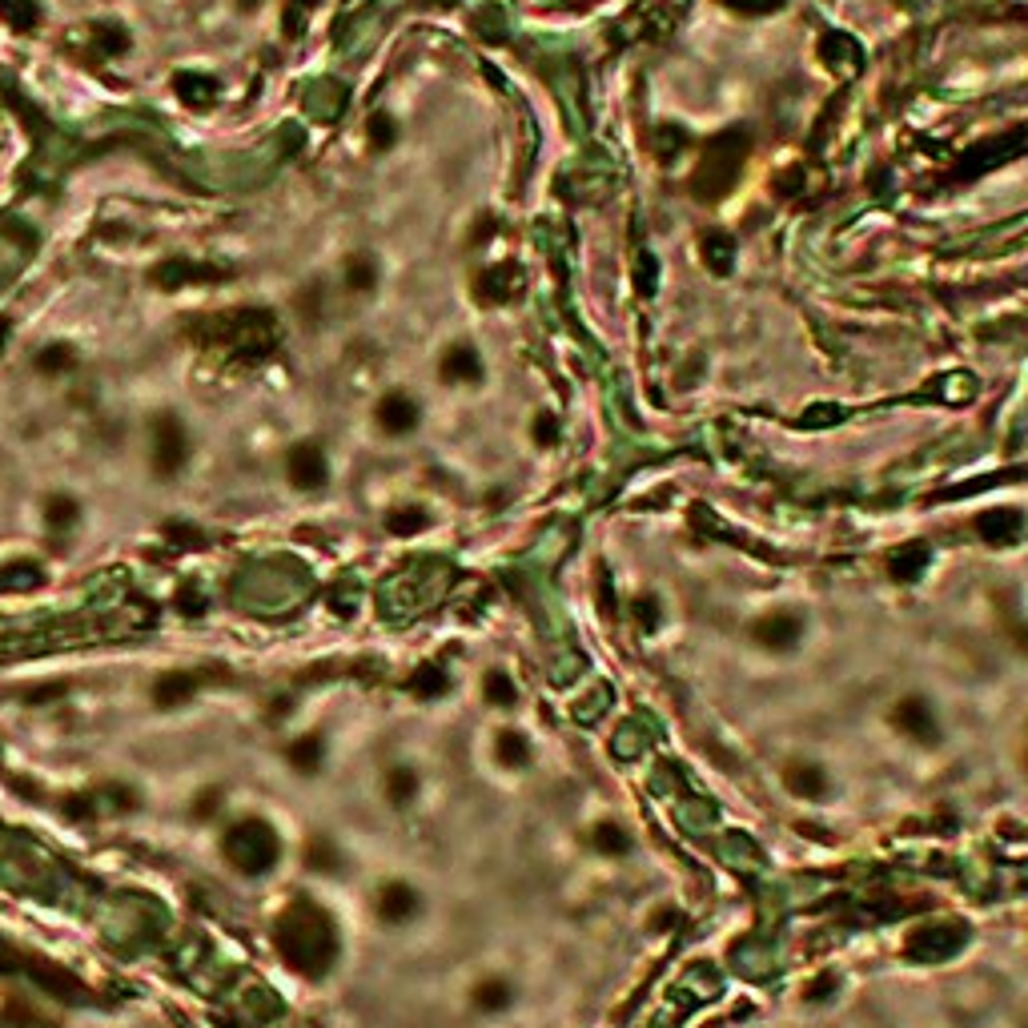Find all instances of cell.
Returning <instances> with one entry per match:
<instances>
[{
	"label": "cell",
	"instance_id": "obj_1",
	"mask_svg": "<svg viewBox=\"0 0 1028 1028\" xmlns=\"http://www.w3.org/2000/svg\"><path fill=\"white\" fill-rule=\"evenodd\" d=\"M274 940H278L282 960H286L294 972L310 976V980L326 976L330 964H334V956H338L334 924H330V916L318 912L314 904H294V908L282 916Z\"/></svg>",
	"mask_w": 1028,
	"mask_h": 1028
},
{
	"label": "cell",
	"instance_id": "obj_2",
	"mask_svg": "<svg viewBox=\"0 0 1028 1028\" xmlns=\"http://www.w3.org/2000/svg\"><path fill=\"white\" fill-rule=\"evenodd\" d=\"M747 153H751V133H747L743 125L723 129L719 137H711L707 149H703V161L695 165L691 193H695L699 201H719V197H727V189H731L735 177L743 173Z\"/></svg>",
	"mask_w": 1028,
	"mask_h": 1028
},
{
	"label": "cell",
	"instance_id": "obj_3",
	"mask_svg": "<svg viewBox=\"0 0 1028 1028\" xmlns=\"http://www.w3.org/2000/svg\"><path fill=\"white\" fill-rule=\"evenodd\" d=\"M225 852H229V860L241 868V872H270V864L278 860V836H274V828L266 824V820H241L229 836H225V844H221Z\"/></svg>",
	"mask_w": 1028,
	"mask_h": 1028
},
{
	"label": "cell",
	"instance_id": "obj_4",
	"mask_svg": "<svg viewBox=\"0 0 1028 1028\" xmlns=\"http://www.w3.org/2000/svg\"><path fill=\"white\" fill-rule=\"evenodd\" d=\"M149 434H153V474L157 478H177L189 466V454H193L185 422L173 410H165V414L153 418Z\"/></svg>",
	"mask_w": 1028,
	"mask_h": 1028
},
{
	"label": "cell",
	"instance_id": "obj_5",
	"mask_svg": "<svg viewBox=\"0 0 1028 1028\" xmlns=\"http://www.w3.org/2000/svg\"><path fill=\"white\" fill-rule=\"evenodd\" d=\"M286 478L294 490H322L330 482V462L318 442H294L286 454Z\"/></svg>",
	"mask_w": 1028,
	"mask_h": 1028
},
{
	"label": "cell",
	"instance_id": "obj_6",
	"mask_svg": "<svg viewBox=\"0 0 1028 1028\" xmlns=\"http://www.w3.org/2000/svg\"><path fill=\"white\" fill-rule=\"evenodd\" d=\"M474 294L482 306H506V302H519L523 298V270L514 262H498L490 270L478 274Z\"/></svg>",
	"mask_w": 1028,
	"mask_h": 1028
},
{
	"label": "cell",
	"instance_id": "obj_7",
	"mask_svg": "<svg viewBox=\"0 0 1028 1028\" xmlns=\"http://www.w3.org/2000/svg\"><path fill=\"white\" fill-rule=\"evenodd\" d=\"M892 727L900 731V735H908V739H920V743H928V747H936L940 743V723H936V715H932V707L924 703V699H900L896 707H892Z\"/></svg>",
	"mask_w": 1028,
	"mask_h": 1028
},
{
	"label": "cell",
	"instance_id": "obj_8",
	"mask_svg": "<svg viewBox=\"0 0 1028 1028\" xmlns=\"http://www.w3.org/2000/svg\"><path fill=\"white\" fill-rule=\"evenodd\" d=\"M229 270H213V266H201V262H189V257H169V262L153 266L149 270V282L161 286V290H181L189 282H221Z\"/></svg>",
	"mask_w": 1028,
	"mask_h": 1028
},
{
	"label": "cell",
	"instance_id": "obj_9",
	"mask_svg": "<svg viewBox=\"0 0 1028 1028\" xmlns=\"http://www.w3.org/2000/svg\"><path fill=\"white\" fill-rule=\"evenodd\" d=\"M374 422H378V430H386V434L402 438V434L418 430V422H422V406H418L410 394L390 390V394L374 406Z\"/></svg>",
	"mask_w": 1028,
	"mask_h": 1028
},
{
	"label": "cell",
	"instance_id": "obj_10",
	"mask_svg": "<svg viewBox=\"0 0 1028 1028\" xmlns=\"http://www.w3.org/2000/svg\"><path fill=\"white\" fill-rule=\"evenodd\" d=\"M418 908H422V896L410 888V884H402V880H390V884H382L378 888V900H374V912H378V920L382 924H410L414 916H418Z\"/></svg>",
	"mask_w": 1028,
	"mask_h": 1028
},
{
	"label": "cell",
	"instance_id": "obj_11",
	"mask_svg": "<svg viewBox=\"0 0 1028 1028\" xmlns=\"http://www.w3.org/2000/svg\"><path fill=\"white\" fill-rule=\"evenodd\" d=\"M21 964H25V972H29L45 992H53V996H61V1000H85V996H89V988H85L73 972H65L61 964H49V960H41V956H21Z\"/></svg>",
	"mask_w": 1028,
	"mask_h": 1028
},
{
	"label": "cell",
	"instance_id": "obj_12",
	"mask_svg": "<svg viewBox=\"0 0 1028 1028\" xmlns=\"http://www.w3.org/2000/svg\"><path fill=\"white\" fill-rule=\"evenodd\" d=\"M800 635H804V623L788 611H771L751 627V639L767 651H792L800 643Z\"/></svg>",
	"mask_w": 1028,
	"mask_h": 1028
},
{
	"label": "cell",
	"instance_id": "obj_13",
	"mask_svg": "<svg viewBox=\"0 0 1028 1028\" xmlns=\"http://www.w3.org/2000/svg\"><path fill=\"white\" fill-rule=\"evenodd\" d=\"M438 378L450 382V386H478V382H482V358H478V350L466 346V342L446 346V354L438 358Z\"/></svg>",
	"mask_w": 1028,
	"mask_h": 1028
},
{
	"label": "cell",
	"instance_id": "obj_14",
	"mask_svg": "<svg viewBox=\"0 0 1028 1028\" xmlns=\"http://www.w3.org/2000/svg\"><path fill=\"white\" fill-rule=\"evenodd\" d=\"M820 57H824V65L836 69V73H856V69L864 65V49H860V41H852L848 33H824Z\"/></svg>",
	"mask_w": 1028,
	"mask_h": 1028
},
{
	"label": "cell",
	"instance_id": "obj_15",
	"mask_svg": "<svg viewBox=\"0 0 1028 1028\" xmlns=\"http://www.w3.org/2000/svg\"><path fill=\"white\" fill-rule=\"evenodd\" d=\"M197 675H189V671H169V675H161L157 683H153V703L161 707V711H177V707H185L193 695H197Z\"/></svg>",
	"mask_w": 1028,
	"mask_h": 1028
},
{
	"label": "cell",
	"instance_id": "obj_16",
	"mask_svg": "<svg viewBox=\"0 0 1028 1028\" xmlns=\"http://www.w3.org/2000/svg\"><path fill=\"white\" fill-rule=\"evenodd\" d=\"M784 784H788V792L800 796V800H820V796L828 792L824 767H820V763H804V759H796V763L784 767Z\"/></svg>",
	"mask_w": 1028,
	"mask_h": 1028
},
{
	"label": "cell",
	"instance_id": "obj_17",
	"mask_svg": "<svg viewBox=\"0 0 1028 1028\" xmlns=\"http://www.w3.org/2000/svg\"><path fill=\"white\" fill-rule=\"evenodd\" d=\"M1020 527H1024V519L1016 510H988V514H980V519H976V535L984 543H992V547L1012 543L1020 535Z\"/></svg>",
	"mask_w": 1028,
	"mask_h": 1028
},
{
	"label": "cell",
	"instance_id": "obj_18",
	"mask_svg": "<svg viewBox=\"0 0 1028 1028\" xmlns=\"http://www.w3.org/2000/svg\"><path fill=\"white\" fill-rule=\"evenodd\" d=\"M286 759H290L294 771H302V776H318L322 763H326V739L318 731H310V735H302L286 747Z\"/></svg>",
	"mask_w": 1028,
	"mask_h": 1028
},
{
	"label": "cell",
	"instance_id": "obj_19",
	"mask_svg": "<svg viewBox=\"0 0 1028 1028\" xmlns=\"http://www.w3.org/2000/svg\"><path fill=\"white\" fill-rule=\"evenodd\" d=\"M699 253H703L707 270L723 278V274H731V266H735V237H731V233H723V229H711V233H703Z\"/></svg>",
	"mask_w": 1028,
	"mask_h": 1028
},
{
	"label": "cell",
	"instance_id": "obj_20",
	"mask_svg": "<svg viewBox=\"0 0 1028 1028\" xmlns=\"http://www.w3.org/2000/svg\"><path fill=\"white\" fill-rule=\"evenodd\" d=\"M924 567H928V547H924V543H908V547L892 551V559H888V575H892L896 583H912V579H920V575H924Z\"/></svg>",
	"mask_w": 1028,
	"mask_h": 1028
},
{
	"label": "cell",
	"instance_id": "obj_21",
	"mask_svg": "<svg viewBox=\"0 0 1028 1028\" xmlns=\"http://www.w3.org/2000/svg\"><path fill=\"white\" fill-rule=\"evenodd\" d=\"M89 33H93V49H97V57H109V61L125 57V53H129V45H133L129 29H125V25H117V21H101V25H93Z\"/></svg>",
	"mask_w": 1028,
	"mask_h": 1028
},
{
	"label": "cell",
	"instance_id": "obj_22",
	"mask_svg": "<svg viewBox=\"0 0 1028 1028\" xmlns=\"http://www.w3.org/2000/svg\"><path fill=\"white\" fill-rule=\"evenodd\" d=\"M173 89H177V97H181L189 109H209L213 97H217V85H213L209 77H201V73H177V77H173Z\"/></svg>",
	"mask_w": 1028,
	"mask_h": 1028
},
{
	"label": "cell",
	"instance_id": "obj_23",
	"mask_svg": "<svg viewBox=\"0 0 1028 1028\" xmlns=\"http://www.w3.org/2000/svg\"><path fill=\"white\" fill-rule=\"evenodd\" d=\"M1020 149H1028V137L1024 141H1012V137H1000V141H988L984 149H972L964 161H972L964 173H976V169H992V165H1000V161H1012V153H1020Z\"/></svg>",
	"mask_w": 1028,
	"mask_h": 1028
},
{
	"label": "cell",
	"instance_id": "obj_24",
	"mask_svg": "<svg viewBox=\"0 0 1028 1028\" xmlns=\"http://www.w3.org/2000/svg\"><path fill=\"white\" fill-rule=\"evenodd\" d=\"M0 21H5L13 33H33L45 21V13H41L37 0H0Z\"/></svg>",
	"mask_w": 1028,
	"mask_h": 1028
},
{
	"label": "cell",
	"instance_id": "obj_25",
	"mask_svg": "<svg viewBox=\"0 0 1028 1028\" xmlns=\"http://www.w3.org/2000/svg\"><path fill=\"white\" fill-rule=\"evenodd\" d=\"M406 687H410V695H418V699L430 703V699H442V695L450 691V675H446L438 663H422V667L410 675Z\"/></svg>",
	"mask_w": 1028,
	"mask_h": 1028
},
{
	"label": "cell",
	"instance_id": "obj_26",
	"mask_svg": "<svg viewBox=\"0 0 1028 1028\" xmlns=\"http://www.w3.org/2000/svg\"><path fill=\"white\" fill-rule=\"evenodd\" d=\"M591 848H595L599 856L619 860V856H627V852H631V836H627L615 820H599V824L591 828Z\"/></svg>",
	"mask_w": 1028,
	"mask_h": 1028
},
{
	"label": "cell",
	"instance_id": "obj_27",
	"mask_svg": "<svg viewBox=\"0 0 1028 1028\" xmlns=\"http://www.w3.org/2000/svg\"><path fill=\"white\" fill-rule=\"evenodd\" d=\"M494 759H498L502 767H510V771H519V767L531 763V743L523 739V731H498V739H494Z\"/></svg>",
	"mask_w": 1028,
	"mask_h": 1028
},
{
	"label": "cell",
	"instance_id": "obj_28",
	"mask_svg": "<svg viewBox=\"0 0 1028 1028\" xmlns=\"http://www.w3.org/2000/svg\"><path fill=\"white\" fill-rule=\"evenodd\" d=\"M378 286V262L374 253H354L346 262V290L350 294H374Z\"/></svg>",
	"mask_w": 1028,
	"mask_h": 1028
},
{
	"label": "cell",
	"instance_id": "obj_29",
	"mask_svg": "<svg viewBox=\"0 0 1028 1028\" xmlns=\"http://www.w3.org/2000/svg\"><path fill=\"white\" fill-rule=\"evenodd\" d=\"M77 519H81V502L73 494H49L45 498V527L49 531H69V527H77Z\"/></svg>",
	"mask_w": 1028,
	"mask_h": 1028
},
{
	"label": "cell",
	"instance_id": "obj_30",
	"mask_svg": "<svg viewBox=\"0 0 1028 1028\" xmlns=\"http://www.w3.org/2000/svg\"><path fill=\"white\" fill-rule=\"evenodd\" d=\"M426 527H430L426 506H398V510L386 514V531L398 535V539H410V535H418V531H426Z\"/></svg>",
	"mask_w": 1028,
	"mask_h": 1028
},
{
	"label": "cell",
	"instance_id": "obj_31",
	"mask_svg": "<svg viewBox=\"0 0 1028 1028\" xmlns=\"http://www.w3.org/2000/svg\"><path fill=\"white\" fill-rule=\"evenodd\" d=\"M33 366H37V374H45V378H61V374H69V370L77 366V354H73V346L53 342V346H45V350L33 358Z\"/></svg>",
	"mask_w": 1028,
	"mask_h": 1028
},
{
	"label": "cell",
	"instance_id": "obj_32",
	"mask_svg": "<svg viewBox=\"0 0 1028 1028\" xmlns=\"http://www.w3.org/2000/svg\"><path fill=\"white\" fill-rule=\"evenodd\" d=\"M414 796H418V771H410V767L386 771V800H390L394 808L414 804Z\"/></svg>",
	"mask_w": 1028,
	"mask_h": 1028
},
{
	"label": "cell",
	"instance_id": "obj_33",
	"mask_svg": "<svg viewBox=\"0 0 1028 1028\" xmlns=\"http://www.w3.org/2000/svg\"><path fill=\"white\" fill-rule=\"evenodd\" d=\"M470 1004H474L478 1012H498V1008H506V1004H510V984H506V980H498V976L478 980V984H474V992H470Z\"/></svg>",
	"mask_w": 1028,
	"mask_h": 1028
},
{
	"label": "cell",
	"instance_id": "obj_34",
	"mask_svg": "<svg viewBox=\"0 0 1028 1028\" xmlns=\"http://www.w3.org/2000/svg\"><path fill=\"white\" fill-rule=\"evenodd\" d=\"M366 141H370L374 153H390V149L398 145V121L378 109V113L366 121Z\"/></svg>",
	"mask_w": 1028,
	"mask_h": 1028
},
{
	"label": "cell",
	"instance_id": "obj_35",
	"mask_svg": "<svg viewBox=\"0 0 1028 1028\" xmlns=\"http://www.w3.org/2000/svg\"><path fill=\"white\" fill-rule=\"evenodd\" d=\"M482 699H486L490 707H514V703H519V691H514L510 675L490 671V675L482 679Z\"/></svg>",
	"mask_w": 1028,
	"mask_h": 1028
},
{
	"label": "cell",
	"instance_id": "obj_36",
	"mask_svg": "<svg viewBox=\"0 0 1028 1028\" xmlns=\"http://www.w3.org/2000/svg\"><path fill=\"white\" fill-rule=\"evenodd\" d=\"M165 539L173 551H201L205 547V531L193 523H165Z\"/></svg>",
	"mask_w": 1028,
	"mask_h": 1028
},
{
	"label": "cell",
	"instance_id": "obj_37",
	"mask_svg": "<svg viewBox=\"0 0 1028 1028\" xmlns=\"http://www.w3.org/2000/svg\"><path fill=\"white\" fill-rule=\"evenodd\" d=\"M306 864H310L314 872H338V868H342V856L334 852V844H330L326 836H314L310 848H306Z\"/></svg>",
	"mask_w": 1028,
	"mask_h": 1028
},
{
	"label": "cell",
	"instance_id": "obj_38",
	"mask_svg": "<svg viewBox=\"0 0 1028 1028\" xmlns=\"http://www.w3.org/2000/svg\"><path fill=\"white\" fill-rule=\"evenodd\" d=\"M5 1024H13V1028H53L49 1020H41L33 1008H25L21 1000H9V1008H5Z\"/></svg>",
	"mask_w": 1028,
	"mask_h": 1028
},
{
	"label": "cell",
	"instance_id": "obj_39",
	"mask_svg": "<svg viewBox=\"0 0 1028 1028\" xmlns=\"http://www.w3.org/2000/svg\"><path fill=\"white\" fill-rule=\"evenodd\" d=\"M719 5H727L735 13H747V17H763V13H776L784 0H719Z\"/></svg>",
	"mask_w": 1028,
	"mask_h": 1028
},
{
	"label": "cell",
	"instance_id": "obj_40",
	"mask_svg": "<svg viewBox=\"0 0 1028 1028\" xmlns=\"http://www.w3.org/2000/svg\"><path fill=\"white\" fill-rule=\"evenodd\" d=\"M298 310H302L306 326H318V318H322V290H318V286H306V294L298 298Z\"/></svg>",
	"mask_w": 1028,
	"mask_h": 1028
},
{
	"label": "cell",
	"instance_id": "obj_41",
	"mask_svg": "<svg viewBox=\"0 0 1028 1028\" xmlns=\"http://www.w3.org/2000/svg\"><path fill=\"white\" fill-rule=\"evenodd\" d=\"M531 434H535V442H539V446H555V442H559V422H555V414H547V410H543V414L535 418Z\"/></svg>",
	"mask_w": 1028,
	"mask_h": 1028
},
{
	"label": "cell",
	"instance_id": "obj_42",
	"mask_svg": "<svg viewBox=\"0 0 1028 1028\" xmlns=\"http://www.w3.org/2000/svg\"><path fill=\"white\" fill-rule=\"evenodd\" d=\"M643 262L635 266V286H639V294L647 298L651 294V286H655V262H651V253H639Z\"/></svg>",
	"mask_w": 1028,
	"mask_h": 1028
},
{
	"label": "cell",
	"instance_id": "obj_43",
	"mask_svg": "<svg viewBox=\"0 0 1028 1028\" xmlns=\"http://www.w3.org/2000/svg\"><path fill=\"white\" fill-rule=\"evenodd\" d=\"M217 804H221V788H209V792H201V796L193 800V816H197V820H209V816L217 812Z\"/></svg>",
	"mask_w": 1028,
	"mask_h": 1028
},
{
	"label": "cell",
	"instance_id": "obj_44",
	"mask_svg": "<svg viewBox=\"0 0 1028 1028\" xmlns=\"http://www.w3.org/2000/svg\"><path fill=\"white\" fill-rule=\"evenodd\" d=\"M177 603L189 607L185 615H201V611H205V599H201V591H193V583H185V587L177 591Z\"/></svg>",
	"mask_w": 1028,
	"mask_h": 1028
},
{
	"label": "cell",
	"instance_id": "obj_45",
	"mask_svg": "<svg viewBox=\"0 0 1028 1028\" xmlns=\"http://www.w3.org/2000/svg\"><path fill=\"white\" fill-rule=\"evenodd\" d=\"M635 619L651 631L655 627V599H635Z\"/></svg>",
	"mask_w": 1028,
	"mask_h": 1028
},
{
	"label": "cell",
	"instance_id": "obj_46",
	"mask_svg": "<svg viewBox=\"0 0 1028 1028\" xmlns=\"http://www.w3.org/2000/svg\"><path fill=\"white\" fill-rule=\"evenodd\" d=\"M57 695H65V683H57V687H41V691H29V703L37 707V703H45V699H57Z\"/></svg>",
	"mask_w": 1028,
	"mask_h": 1028
},
{
	"label": "cell",
	"instance_id": "obj_47",
	"mask_svg": "<svg viewBox=\"0 0 1028 1028\" xmlns=\"http://www.w3.org/2000/svg\"><path fill=\"white\" fill-rule=\"evenodd\" d=\"M836 988V976H824V980H816L808 992H812V1000H816V992H832Z\"/></svg>",
	"mask_w": 1028,
	"mask_h": 1028
},
{
	"label": "cell",
	"instance_id": "obj_48",
	"mask_svg": "<svg viewBox=\"0 0 1028 1028\" xmlns=\"http://www.w3.org/2000/svg\"><path fill=\"white\" fill-rule=\"evenodd\" d=\"M257 5H262V0H237V9H241V13H253Z\"/></svg>",
	"mask_w": 1028,
	"mask_h": 1028
},
{
	"label": "cell",
	"instance_id": "obj_49",
	"mask_svg": "<svg viewBox=\"0 0 1028 1028\" xmlns=\"http://www.w3.org/2000/svg\"><path fill=\"white\" fill-rule=\"evenodd\" d=\"M5 338H9V322H0V346H5Z\"/></svg>",
	"mask_w": 1028,
	"mask_h": 1028
}]
</instances>
